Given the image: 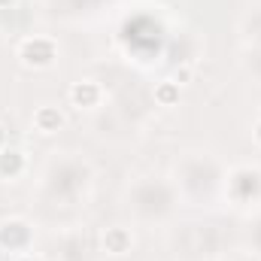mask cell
<instances>
[{
	"mask_svg": "<svg viewBox=\"0 0 261 261\" xmlns=\"http://www.w3.org/2000/svg\"><path fill=\"white\" fill-rule=\"evenodd\" d=\"M70 97H73V103H79V107H94L97 97H100V91H97L94 82H79V85H73Z\"/></svg>",
	"mask_w": 261,
	"mask_h": 261,
	"instance_id": "1",
	"label": "cell"
},
{
	"mask_svg": "<svg viewBox=\"0 0 261 261\" xmlns=\"http://www.w3.org/2000/svg\"><path fill=\"white\" fill-rule=\"evenodd\" d=\"M34 122H37V128L43 130V134H52V130H58V125H61V116H58L55 110H49V107H43V110H37V116H34Z\"/></svg>",
	"mask_w": 261,
	"mask_h": 261,
	"instance_id": "2",
	"label": "cell"
},
{
	"mask_svg": "<svg viewBox=\"0 0 261 261\" xmlns=\"http://www.w3.org/2000/svg\"><path fill=\"white\" fill-rule=\"evenodd\" d=\"M21 170V155L15 149H0V173H18Z\"/></svg>",
	"mask_w": 261,
	"mask_h": 261,
	"instance_id": "3",
	"label": "cell"
},
{
	"mask_svg": "<svg viewBox=\"0 0 261 261\" xmlns=\"http://www.w3.org/2000/svg\"><path fill=\"white\" fill-rule=\"evenodd\" d=\"M103 243H107V249H110V252H116V255H122V252L128 249V234H125V231H110Z\"/></svg>",
	"mask_w": 261,
	"mask_h": 261,
	"instance_id": "4",
	"label": "cell"
},
{
	"mask_svg": "<svg viewBox=\"0 0 261 261\" xmlns=\"http://www.w3.org/2000/svg\"><path fill=\"white\" fill-rule=\"evenodd\" d=\"M158 100H161V103H173V100H176V85H173V82L161 85V88H158Z\"/></svg>",
	"mask_w": 261,
	"mask_h": 261,
	"instance_id": "5",
	"label": "cell"
},
{
	"mask_svg": "<svg viewBox=\"0 0 261 261\" xmlns=\"http://www.w3.org/2000/svg\"><path fill=\"white\" fill-rule=\"evenodd\" d=\"M6 3H12V0H0V6H6Z\"/></svg>",
	"mask_w": 261,
	"mask_h": 261,
	"instance_id": "6",
	"label": "cell"
},
{
	"mask_svg": "<svg viewBox=\"0 0 261 261\" xmlns=\"http://www.w3.org/2000/svg\"><path fill=\"white\" fill-rule=\"evenodd\" d=\"M0 149H3V130H0Z\"/></svg>",
	"mask_w": 261,
	"mask_h": 261,
	"instance_id": "7",
	"label": "cell"
}]
</instances>
